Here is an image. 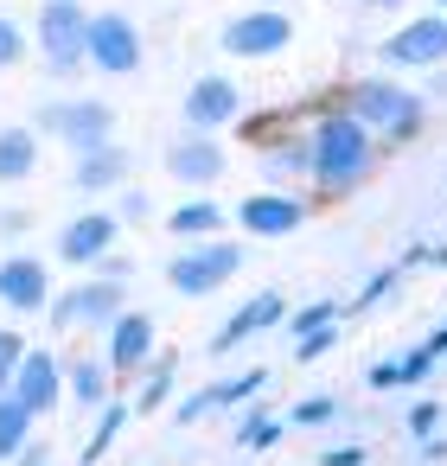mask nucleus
<instances>
[{"instance_id": "f257e3e1", "label": "nucleus", "mask_w": 447, "mask_h": 466, "mask_svg": "<svg viewBox=\"0 0 447 466\" xmlns=\"http://www.w3.org/2000/svg\"><path fill=\"white\" fill-rule=\"evenodd\" d=\"M84 33H90V14L77 0H46L39 7V52H46V71L71 77L84 65Z\"/></svg>"}, {"instance_id": "f03ea898", "label": "nucleus", "mask_w": 447, "mask_h": 466, "mask_svg": "<svg viewBox=\"0 0 447 466\" xmlns=\"http://www.w3.org/2000/svg\"><path fill=\"white\" fill-rule=\"evenodd\" d=\"M313 173H320L326 186L358 179V173H364V128L345 122V116H332V122L320 128V141H313Z\"/></svg>"}, {"instance_id": "7ed1b4c3", "label": "nucleus", "mask_w": 447, "mask_h": 466, "mask_svg": "<svg viewBox=\"0 0 447 466\" xmlns=\"http://www.w3.org/2000/svg\"><path fill=\"white\" fill-rule=\"evenodd\" d=\"M116 307H122V275H103V281H84V288L58 294V300H52V326H65V332H77V326H109Z\"/></svg>"}, {"instance_id": "20e7f679", "label": "nucleus", "mask_w": 447, "mask_h": 466, "mask_svg": "<svg viewBox=\"0 0 447 466\" xmlns=\"http://www.w3.org/2000/svg\"><path fill=\"white\" fill-rule=\"evenodd\" d=\"M84 58L97 65V71H135L141 65V33L122 20V14H97L90 20V33H84Z\"/></svg>"}, {"instance_id": "39448f33", "label": "nucleus", "mask_w": 447, "mask_h": 466, "mask_svg": "<svg viewBox=\"0 0 447 466\" xmlns=\"http://www.w3.org/2000/svg\"><path fill=\"white\" fill-rule=\"evenodd\" d=\"M237 249L230 243H205V249H186L173 268H167V281L179 288V294H211V288H224L230 275H237Z\"/></svg>"}, {"instance_id": "423d86ee", "label": "nucleus", "mask_w": 447, "mask_h": 466, "mask_svg": "<svg viewBox=\"0 0 447 466\" xmlns=\"http://www.w3.org/2000/svg\"><path fill=\"white\" fill-rule=\"evenodd\" d=\"M7 396H20L33 415H52L58 402H65V370H58V358L52 351H20V370H14V390Z\"/></svg>"}, {"instance_id": "0eeeda50", "label": "nucleus", "mask_w": 447, "mask_h": 466, "mask_svg": "<svg viewBox=\"0 0 447 466\" xmlns=\"http://www.w3.org/2000/svg\"><path fill=\"white\" fill-rule=\"evenodd\" d=\"M39 122H46V135L71 141L77 154H84V147H103V141H109V128H116L109 103H65V109H46Z\"/></svg>"}, {"instance_id": "6e6552de", "label": "nucleus", "mask_w": 447, "mask_h": 466, "mask_svg": "<svg viewBox=\"0 0 447 466\" xmlns=\"http://www.w3.org/2000/svg\"><path fill=\"white\" fill-rule=\"evenodd\" d=\"M288 39H294L288 14H243V20L224 26V52H230V58H269V52H281Z\"/></svg>"}, {"instance_id": "1a4fd4ad", "label": "nucleus", "mask_w": 447, "mask_h": 466, "mask_svg": "<svg viewBox=\"0 0 447 466\" xmlns=\"http://www.w3.org/2000/svg\"><path fill=\"white\" fill-rule=\"evenodd\" d=\"M0 300H7L14 313H39L52 300V275L39 256H7L0 262Z\"/></svg>"}, {"instance_id": "9d476101", "label": "nucleus", "mask_w": 447, "mask_h": 466, "mask_svg": "<svg viewBox=\"0 0 447 466\" xmlns=\"http://www.w3.org/2000/svg\"><path fill=\"white\" fill-rule=\"evenodd\" d=\"M351 109H358L364 122L390 128V135H409V128H415V116H422V103H415V96H402V90H390V84H364V90L351 96Z\"/></svg>"}, {"instance_id": "9b49d317", "label": "nucleus", "mask_w": 447, "mask_h": 466, "mask_svg": "<svg viewBox=\"0 0 447 466\" xmlns=\"http://www.w3.org/2000/svg\"><path fill=\"white\" fill-rule=\"evenodd\" d=\"M390 65H441L447 58V20H415L383 46Z\"/></svg>"}, {"instance_id": "f8f14e48", "label": "nucleus", "mask_w": 447, "mask_h": 466, "mask_svg": "<svg viewBox=\"0 0 447 466\" xmlns=\"http://www.w3.org/2000/svg\"><path fill=\"white\" fill-rule=\"evenodd\" d=\"M230 116H237V84L230 77H198L186 90V122L192 128H224Z\"/></svg>"}, {"instance_id": "ddd939ff", "label": "nucleus", "mask_w": 447, "mask_h": 466, "mask_svg": "<svg viewBox=\"0 0 447 466\" xmlns=\"http://www.w3.org/2000/svg\"><path fill=\"white\" fill-rule=\"evenodd\" d=\"M116 326V339H109V370H141L147 364V351H154V319L147 313H116L109 319Z\"/></svg>"}, {"instance_id": "4468645a", "label": "nucleus", "mask_w": 447, "mask_h": 466, "mask_svg": "<svg viewBox=\"0 0 447 466\" xmlns=\"http://www.w3.org/2000/svg\"><path fill=\"white\" fill-rule=\"evenodd\" d=\"M109 243H116V218L90 211V218H77V224L58 237V256L84 268V262H103V256H109Z\"/></svg>"}, {"instance_id": "2eb2a0df", "label": "nucleus", "mask_w": 447, "mask_h": 466, "mask_svg": "<svg viewBox=\"0 0 447 466\" xmlns=\"http://www.w3.org/2000/svg\"><path fill=\"white\" fill-rule=\"evenodd\" d=\"M237 224H243L249 237H288V230L300 224V205H294V198H275V192H256V198H243Z\"/></svg>"}, {"instance_id": "dca6fc26", "label": "nucleus", "mask_w": 447, "mask_h": 466, "mask_svg": "<svg viewBox=\"0 0 447 466\" xmlns=\"http://www.w3.org/2000/svg\"><path fill=\"white\" fill-rule=\"evenodd\" d=\"M167 173H173V179H186V186H211V179L224 173V154H218L211 141H173Z\"/></svg>"}, {"instance_id": "f3484780", "label": "nucleus", "mask_w": 447, "mask_h": 466, "mask_svg": "<svg viewBox=\"0 0 447 466\" xmlns=\"http://www.w3.org/2000/svg\"><path fill=\"white\" fill-rule=\"evenodd\" d=\"M122 173H128V160L103 141V147H84L77 154V186L84 192H103V186H122Z\"/></svg>"}, {"instance_id": "a211bd4d", "label": "nucleus", "mask_w": 447, "mask_h": 466, "mask_svg": "<svg viewBox=\"0 0 447 466\" xmlns=\"http://www.w3.org/2000/svg\"><path fill=\"white\" fill-rule=\"evenodd\" d=\"M65 390H71L84 409H103V402H109V364H97V358H77V364L65 370Z\"/></svg>"}, {"instance_id": "6ab92c4d", "label": "nucleus", "mask_w": 447, "mask_h": 466, "mask_svg": "<svg viewBox=\"0 0 447 466\" xmlns=\"http://www.w3.org/2000/svg\"><path fill=\"white\" fill-rule=\"evenodd\" d=\"M39 167V135L33 128H7L0 135V179H26Z\"/></svg>"}, {"instance_id": "aec40b11", "label": "nucleus", "mask_w": 447, "mask_h": 466, "mask_svg": "<svg viewBox=\"0 0 447 466\" xmlns=\"http://www.w3.org/2000/svg\"><path fill=\"white\" fill-rule=\"evenodd\" d=\"M33 441V409L20 396H0V460H14Z\"/></svg>"}, {"instance_id": "412c9836", "label": "nucleus", "mask_w": 447, "mask_h": 466, "mask_svg": "<svg viewBox=\"0 0 447 466\" xmlns=\"http://www.w3.org/2000/svg\"><path fill=\"white\" fill-rule=\"evenodd\" d=\"M167 224H173V237H211V230L224 224V211H218V205H205V198H192V205H179Z\"/></svg>"}, {"instance_id": "4be33fe9", "label": "nucleus", "mask_w": 447, "mask_h": 466, "mask_svg": "<svg viewBox=\"0 0 447 466\" xmlns=\"http://www.w3.org/2000/svg\"><path fill=\"white\" fill-rule=\"evenodd\" d=\"M275 313H281V300H275V294H262L256 307H243V313H237L230 326H224V339H218V345H237V339H249V332H262V326H269Z\"/></svg>"}, {"instance_id": "5701e85b", "label": "nucleus", "mask_w": 447, "mask_h": 466, "mask_svg": "<svg viewBox=\"0 0 447 466\" xmlns=\"http://www.w3.org/2000/svg\"><path fill=\"white\" fill-rule=\"evenodd\" d=\"M122 421H128V409H122V402H103V428H97V434H90V441H84V466H90V460H103V453H109V441H116V434H122Z\"/></svg>"}, {"instance_id": "b1692460", "label": "nucleus", "mask_w": 447, "mask_h": 466, "mask_svg": "<svg viewBox=\"0 0 447 466\" xmlns=\"http://www.w3.org/2000/svg\"><path fill=\"white\" fill-rule=\"evenodd\" d=\"M20 351H26V345H20L14 332H0V396H7V390H14V370H20Z\"/></svg>"}, {"instance_id": "393cba45", "label": "nucleus", "mask_w": 447, "mask_h": 466, "mask_svg": "<svg viewBox=\"0 0 447 466\" xmlns=\"http://www.w3.org/2000/svg\"><path fill=\"white\" fill-rule=\"evenodd\" d=\"M20 58H26V33H20L14 20H0V71L20 65Z\"/></svg>"}, {"instance_id": "a878e982", "label": "nucleus", "mask_w": 447, "mask_h": 466, "mask_svg": "<svg viewBox=\"0 0 447 466\" xmlns=\"http://www.w3.org/2000/svg\"><path fill=\"white\" fill-rule=\"evenodd\" d=\"M167 383H173V370H167V364H160V370H154V383H147V390H141V409H154V402H160V396H167Z\"/></svg>"}, {"instance_id": "bb28decb", "label": "nucleus", "mask_w": 447, "mask_h": 466, "mask_svg": "<svg viewBox=\"0 0 447 466\" xmlns=\"http://www.w3.org/2000/svg\"><path fill=\"white\" fill-rule=\"evenodd\" d=\"M326 415H332V402H326V396H320V402H300V409H294V421H300V428H307V421H326Z\"/></svg>"}, {"instance_id": "cd10ccee", "label": "nucleus", "mask_w": 447, "mask_h": 466, "mask_svg": "<svg viewBox=\"0 0 447 466\" xmlns=\"http://www.w3.org/2000/svg\"><path fill=\"white\" fill-rule=\"evenodd\" d=\"M14 460H20V466H52V447H46V441H39V447H33V441H26V447H20V453H14Z\"/></svg>"}, {"instance_id": "c85d7f7f", "label": "nucleus", "mask_w": 447, "mask_h": 466, "mask_svg": "<svg viewBox=\"0 0 447 466\" xmlns=\"http://www.w3.org/2000/svg\"><path fill=\"white\" fill-rule=\"evenodd\" d=\"M243 441H249V447H262V441H275V421H269V415H256V421H249V434H243Z\"/></svg>"}, {"instance_id": "c756f323", "label": "nucleus", "mask_w": 447, "mask_h": 466, "mask_svg": "<svg viewBox=\"0 0 447 466\" xmlns=\"http://www.w3.org/2000/svg\"><path fill=\"white\" fill-rule=\"evenodd\" d=\"M377 7H396V0H377Z\"/></svg>"}, {"instance_id": "7c9ffc66", "label": "nucleus", "mask_w": 447, "mask_h": 466, "mask_svg": "<svg viewBox=\"0 0 447 466\" xmlns=\"http://www.w3.org/2000/svg\"><path fill=\"white\" fill-rule=\"evenodd\" d=\"M441 7H447V0H441Z\"/></svg>"}]
</instances>
